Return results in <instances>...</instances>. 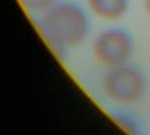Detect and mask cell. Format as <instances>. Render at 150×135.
<instances>
[{
  "mask_svg": "<svg viewBox=\"0 0 150 135\" xmlns=\"http://www.w3.org/2000/svg\"><path fill=\"white\" fill-rule=\"evenodd\" d=\"M135 48V37L131 31L114 25L96 34L90 45V53L96 63L109 69L132 61Z\"/></svg>",
  "mask_w": 150,
  "mask_h": 135,
  "instance_id": "3",
  "label": "cell"
},
{
  "mask_svg": "<svg viewBox=\"0 0 150 135\" xmlns=\"http://www.w3.org/2000/svg\"><path fill=\"white\" fill-rule=\"evenodd\" d=\"M131 0H86V7L96 19L108 23L120 21L126 15Z\"/></svg>",
  "mask_w": 150,
  "mask_h": 135,
  "instance_id": "4",
  "label": "cell"
},
{
  "mask_svg": "<svg viewBox=\"0 0 150 135\" xmlns=\"http://www.w3.org/2000/svg\"><path fill=\"white\" fill-rule=\"evenodd\" d=\"M148 76L133 61L105 69L100 80V90L110 105L133 107L147 94Z\"/></svg>",
  "mask_w": 150,
  "mask_h": 135,
  "instance_id": "2",
  "label": "cell"
},
{
  "mask_svg": "<svg viewBox=\"0 0 150 135\" xmlns=\"http://www.w3.org/2000/svg\"><path fill=\"white\" fill-rule=\"evenodd\" d=\"M36 30L49 48L59 57L79 48L89 38L93 15L74 0H58L34 16Z\"/></svg>",
  "mask_w": 150,
  "mask_h": 135,
  "instance_id": "1",
  "label": "cell"
},
{
  "mask_svg": "<svg viewBox=\"0 0 150 135\" xmlns=\"http://www.w3.org/2000/svg\"><path fill=\"white\" fill-rule=\"evenodd\" d=\"M18 1L25 11L35 16L47 10L58 0H18Z\"/></svg>",
  "mask_w": 150,
  "mask_h": 135,
  "instance_id": "6",
  "label": "cell"
},
{
  "mask_svg": "<svg viewBox=\"0 0 150 135\" xmlns=\"http://www.w3.org/2000/svg\"><path fill=\"white\" fill-rule=\"evenodd\" d=\"M143 7L145 14L147 15V18L150 20V0H144L143 1Z\"/></svg>",
  "mask_w": 150,
  "mask_h": 135,
  "instance_id": "7",
  "label": "cell"
},
{
  "mask_svg": "<svg viewBox=\"0 0 150 135\" xmlns=\"http://www.w3.org/2000/svg\"><path fill=\"white\" fill-rule=\"evenodd\" d=\"M109 113L114 123L128 134H142L145 132V124L142 118L131 109V107L111 106Z\"/></svg>",
  "mask_w": 150,
  "mask_h": 135,
  "instance_id": "5",
  "label": "cell"
}]
</instances>
